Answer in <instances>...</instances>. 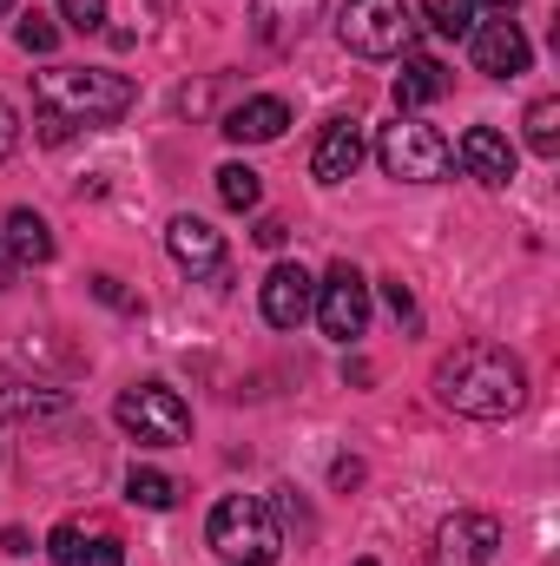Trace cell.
Here are the masks:
<instances>
[{
  "label": "cell",
  "instance_id": "cell-9",
  "mask_svg": "<svg viewBox=\"0 0 560 566\" xmlns=\"http://www.w3.org/2000/svg\"><path fill=\"white\" fill-rule=\"evenodd\" d=\"M468 53H475V73H488V80H521L528 60H535L528 33H521L515 20H475Z\"/></svg>",
  "mask_w": 560,
  "mask_h": 566
},
{
  "label": "cell",
  "instance_id": "cell-19",
  "mask_svg": "<svg viewBox=\"0 0 560 566\" xmlns=\"http://www.w3.org/2000/svg\"><path fill=\"white\" fill-rule=\"evenodd\" d=\"M126 501H133V507H152V514H165V507L178 501V481L158 474V468H133V474H126Z\"/></svg>",
  "mask_w": 560,
  "mask_h": 566
},
{
  "label": "cell",
  "instance_id": "cell-13",
  "mask_svg": "<svg viewBox=\"0 0 560 566\" xmlns=\"http://www.w3.org/2000/svg\"><path fill=\"white\" fill-rule=\"evenodd\" d=\"M317 20H323V0H251V27L271 53H290Z\"/></svg>",
  "mask_w": 560,
  "mask_h": 566
},
{
  "label": "cell",
  "instance_id": "cell-17",
  "mask_svg": "<svg viewBox=\"0 0 560 566\" xmlns=\"http://www.w3.org/2000/svg\"><path fill=\"white\" fill-rule=\"evenodd\" d=\"M7 258L13 264H53V231L40 211H7V231H0Z\"/></svg>",
  "mask_w": 560,
  "mask_h": 566
},
{
  "label": "cell",
  "instance_id": "cell-16",
  "mask_svg": "<svg viewBox=\"0 0 560 566\" xmlns=\"http://www.w3.org/2000/svg\"><path fill=\"white\" fill-rule=\"evenodd\" d=\"M448 93V66L428 60V53H403V73H396V106L416 113V106H435Z\"/></svg>",
  "mask_w": 560,
  "mask_h": 566
},
{
  "label": "cell",
  "instance_id": "cell-18",
  "mask_svg": "<svg viewBox=\"0 0 560 566\" xmlns=\"http://www.w3.org/2000/svg\"><path fill=\"white\" fill-rule=\"evenodd\" d=\"M422 20H428L442 40H468L475 20H481V7H475V0H422Z\"/></svg>",
  "mask_w": 560,
  "mask_h": 566
},
{
  "label": "cell",
  "instance_id": "cell-30",
  "mask_svg": "<svg viewBox=\"0 0 560 566\" xmlns=\"http://www.w3.org/2000/svg\"><path fill=\"white\" fill-rule=\"evenodd\" d=\"M13 271H20V264H13V258H7V244H0V290L13 283Z\"/></svg>",
  "mask_w": 560,
  "mask_h": 566
},
{
  "label": "cell",
  "instance_id": "cell-20",
  "mask_svg": "<svg viewBox=\"0 0 560 566\" xmlns=\"http://www.w3.org/2000/svg\"><path fill=\"white\" fill-rule=\"evenodd\" d=\"M218 198H225L231 211H258L265 185H258V171H251V165H225V171H218Z\"/></svg>",
  "mask_w": 560,
  "mask_h": 566
},
{
  "label": "cell",
  "instance_id": "cell-23",
  "mask_svg": "<svg viewBox=\"0 0 560 566\" xmlns=\"http://www.w3.org/2000/svg\"><path fill=\"white\" fill-rule=\"evenodd\" d=\"M60 13H66V27H80V33H100V27H106V0H60Z\"/></svg>",
  "mask_w": 560,
  "mask_h": 566
},
{
  "label": "cell",
  "instance_id": "cell-32",
  "mask_svg": "<svg viewBox=\"0 0 560 566\" xmlns=\"http://www.w3.org/2000/svg\"><path fill=\"white\" fill-rule=\"evenodd\" d=\"M7 7H13V0H0V13H7Z\"/></svg>",
  "mask_w": 560,
  "mask_h": 566
},
{
  "label": "cell",
  "instance_id": "cell-7",
  "mask_svg": "<svg viewBox=\"0 0 560 566\" xmlns=\"http://www.w3.org/2000/svg\"><path fill=\"white\" fill-rule=\"evenodd\" d=\"M310 316L323 323V336L356 343V336L370 329V277H363L356 264H330L323 283H317V310H310Z\"/></svg>",
  "mask_w": 560,
  "mask_h": 566
},
{
  "label": "cell",
  "instance_id": "cell-15",
  "mask_svg": "<svg viewBox=\"0 0 560 566\" xmlns=\"http://www.w3.org/2000/svg\"><path fill=\"white\" fill-rule=\"evenodd\" d=\"M283 126H290V106L265 93V99H245V106H231L218 133H225L231 145H271V139H283Z\"/></svg>",
  "mask_w": 560,
  "mask_h": 566
},
{
  "label": "cell",
  "instance_id": "cell-28",
  "mask_svg": "<svg viewBox=\"0 0 560 566\" xmlns=\"http://www.w3.org/2000/svg\"><path fill=\"white\" fill-rule=\"evenodd\" d=\"M93 296H100V303H113V310H139V303L120 290V277H93Z\"/></svg>",
  "mask_w": 560,
  "mask_h": 566
},
{
  "label": "cell",
  "instance_id": "cell-22",
  "mask_svg": "<svg viewBox=\"0 0 560 566\" xmlns=\"http://www.w3.org/2000/svg\"><path fill=\"white\" fill-rule=\"evenodd\" d=\"M20 46H27V53H53V46H60V27L40 20V13H27V20H20Z\"/></svg>",
  "mask_w": 560,
  "mask_h": 566
},
{
  "label": "cell",
  "instance_id": "cell-3",
  "mask_svg": "<svg viewBox=\"0 0 560 566\" xmlns=\"http://www.w3.org/2000/svg\"><path fill=\"white\" fill-rule=\"evenodd\" d=\"M205 541L225 566H278L283 560V521L265 494H225L205 521Z\"/></svg>",
  "mask_w": 560,
  "mask_h": 566
},
{
  "label": "cell",
  "instance_id": "cell-24",
  "mask_svg": "<svg viewBox=\"0 0 560 566\" xmlns=\"http://www.w3.org/2000/svg\"><path fill=\"white\" fill-rule=\"evenodd\" d=\"M46 554H53L60 566H80V554H86V547H80V527H73V521H66V527H53V541H46Z\"/></svg>",
  "mask_w": 560,
  "mask_h": 566
},
{
  "label": "cell",
  "instance_id": "cell-5",
  "mask_svg": "<svg viewBox=\"0 0 560 566\" xmlns=\"http://www.w3.org/2000/svg\"><path fill=\"white\" fill-rule=\"evenodd\" d=\"M376 158H383V171H390V178H403V185H435V178H448V171H455V145L442 139L435 126L409 119V113H403L396 126H383Z\"/></svg>",
  "mask_w": 560,
  "mask_h": 566
},
{
  "label": "cell",
  "instance_id": "cell-29",
  "mask_svg": "<svg viewBox=\"0 0 560 566\" xmlns=\"http://www.w3.org/2000/svg\"><path fill=\"white\" fill-rule=\"evenodd\" d=\"M251 238H258L265 251H283V238H290V231H283V218H258V231H251Z\"/></svg>",
  "mask_w": 560,
  "mask_h": 566
},
{
  "label": "cell",
  "instance_id": "cell-27",
  "mask_svg": "<svg viewBox=\"0 0 560 566\" xmlns=\"http://www.w3.org/2000/svg\"><path fill=\"white\" fill-rule=\"evenodd\" d=\"M13 145H20V113H13V106L0 99V165L13 158Z\"/></svg>",
  "mask_w": 560,
  "mask_h": 566
},
{
  "label": "cell",
  "instance_id": "cell-2",
  "mask_svg": "<svg viewBox=\"0 0 560 566\" xmlns=\"http://www.w3.org/2000/svg\"><path fill=\"white\" fill-rule=\"evenodd\" d=\"M33 106L46 113V139H66L73 126H106L133 106V80L106 66H46L33 73Z\"/></svg>",
  "mask_w": 560,
  "mask_h": 566
},
{
  "label": "cell",
  "instance_id": "cell-33",
  "mask_svg": "<svg viewBox=\"0 0 560 566\" xmlns=\"http://www.w3.org/2000/svg\"><path fill=\"white\" fill-rule=\"evenodd\" d=\"M356 566H376V560H356Z\"/></svg>",
  "mask_w": 560,
  "mask_h": 566
},
{
  "label": "cell",
  "instance_id": "cell-10",
  "mask_svg": "<svg viewBox=\"0 0 560 566\" xmlns=\"http://www.w3.org/2000/svg\"><path fill=\"white\" fill-rule=\"evenodd\" d=\"M258 296H265V323H271V329H297V323H310V310H317V277H310L303 264H278Z\"/></svg>",
  "mask_w": 560,
  "mask_h": 566
},
{
  "label": "cell",
  "instance_id": "cell-6",
  "mask_svg": "<svg viewBox=\"0 0 560 566\" xmlns=\"http://www.w3.org/2000/svg\"><path fill=\"white\" fill-rule=\"evenodd\" d=\"M113 416H120V428H126L133 441H145V448H178V441L191 434V409H185V402H178V389H165V382L120 389Z\"/></svg>",
  "mask_w": 560,
  "mask_h": 566
},
{
  "label": "cell",
  "instance_id": "cell-4",
  "mask_svg": "<svg viewBox=\"0 0 560 566\" xmlns=\"http://www.w3.org/2000/svg\"><path fill=\"white\" fill-rule=\"evenodd\" d=\"M422 20L409 13V0H343L336 13V40L356 60H403L416 46Z\"/></svg>",
  "mask_w": 560,
  "mask_h": 566
},
{
  "label": "cell",
  "instance_id": "cell-26",
  "mask_svg": "<svg viewBox=\"0 0 560 566\" xmlns=\"http://www.w3.org/2000/svg\"><path fill=\"white\" fill-rule=\"evenodd\" d=\"M383 296H390V310H396L403 323H416V296H409V283L403 277H383Z\"/></svg>",
  "mask_w": 560,
  "mask_h": 566
},
{
  "label": "cell",
  "instance_id": "cell-31",
  "mask_svg": "<svg viewBox=\"0 0 560 566\" xmlns=\"http://www.w3.org/2000/svg\"><path fill=\"white\" fill-rule=\"evenodd\" d=\"M475 7H495V13H501V20H508V13H515V7H521V0H475Z\"/></svg>",
  "mask_w": 560,
  "mask_h": 566
},
{
  "label": "cell",
  "instance_id": "cell-8",
  "mask_svg": "<svg viewBox=\"0 0 560 566\" xmlns=\"http://www.w3.org/2000/svg\"><path fill=\"white\" fill-rule=\"evenodd\" d=\"M495 547H501V521L495 514H448L435 527V566H495Z\"/></svg>",
  "mask_w": 560,
  "mask_h": 566
},
{
  "label": "cell",
  "instance_id": "cell-21",
  "mask_svg": "<svg viewBox=\"0 0 560 566\" xmlns=\"http://www.w3.org/2000/svg\"><path fill=\"white\" fill-rule=\"evenodd\" d=\"M528 145H535L541 158L560 151V99H535V106H528Z\"/></svg>",
  "mask_w": 560,
  "mask_h": 566
},
{
  "label": "cell",
  "instance_id": "cell-1",
  "mask_svg": "<svg viewBox=\"0 0 560 566\" xmlns=\"http://www.w3.org/2000/svg\"><path fill=\"white\" fill-rule=\"evenodd\" d=\"M435 402L468 422H508L528 402V369L501 343H455L435 363Z\"/></svg>",
  "mask_w": 560,
  "mask_h": 566
},
{
  "label": "cell",
  "instance_id": "cell-14",
  "mask_svg": "<svg viewBox=\"0 0 560 566\" xmlns=\"http://www.w3.org/2000/svg\"><path fill=\"white\" fill-rule=\"evenodd\" d=\"M455 158H462V171L475 185H495L501 191L515 178V145H508V133H495V126H468L462 145H455Z\"/></svg>",
  "mask_w": 560,
  "mask_h": 566
},
{
  "label": "cell",
  "instance_id": "cell-25",
  "mask_svg": "<svg viewBox=\"0 0 560 566\" xmlns=\"http://www.w3.org/2000/svg\"><path fill=\"white\" fill-rule=\"evenodd\" d=\"M80 566H126V547H120V541L106 534V541H93V547L80 554Z\"/></svg>",
  "mask_w": 560,
  "mask_h": 566
},
{
  "label": "cell",
  "instance_id": "cell-11",
  "mask_svg": "<svg viewBox=\"0 0 560 566\" xmlns=\"http://www.w3.org/2000/svg\"><path fill=\"white\" fill-rule=\"evenodd\" d=\"M165 251H172V264L191 271V277H225V238H218L205 218H172V224H165Z\"/></svg>",
  "mask_w": 560,
  "mask_h": 566
},
{
  "label": "cell",
  "instance_id": "cell-12",
  "mask_svg": "<svg viewBox=\"0 0 560 566\" xmlns=\"http://www.w3.org/2000/svg\"><path fill=\"white\" fill-rule=\"evenodd\" d=\"M356 165H363V126L356 119H330L317 145H310V178L317 185H343V178H356Z\"/></svg>",
  "mask_w": 560,
  "mask_h": 566
}]
</instances>
